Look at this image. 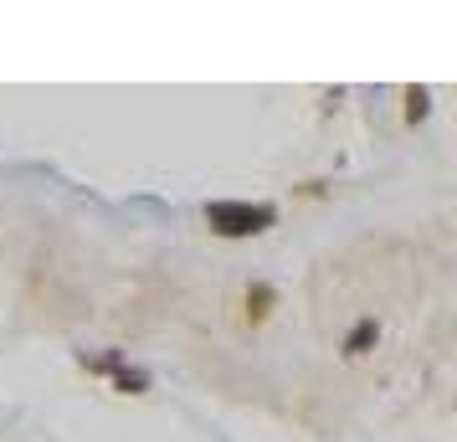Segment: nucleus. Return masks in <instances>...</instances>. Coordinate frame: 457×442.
Instances as JSON below:
<instances>
[{
    "label": "nucleus",
    "mask_w": 457,
    "mask_h": 442,
    "mask_svg": "<svg viewBox=\"0 0 457 442\" xmlns=\"http://www.w3.org/2000/svg\"><path fill=\"white\" fill-rule=\"evenodd\" d=\"M206 216L221 237H247V232L272 227V206H247V201H211Z\"/></svg>",
    "instance_id": "nucleus-1"
},
{
    "label": "nucleus",
    "mask_w": 457,
    "mask_h": 442,
    "mask_svg": "<svg viewBox=\"0 0 457 442\" xmlns=\"http://www.w3.org/2000/svg\"><path fill=\"white\" fill-rule=\"evenodd\" d=\"M370 339H375V319H365V324L345 339V350H350V355H365V350H370Z\"/></svg>",
    "instance_id": "nucleus-2"
},
{
    "label": "nucleus",
    "mask_w": 457,
    "mask_h": 442,
    "mask_svg": "<svg viewBox=\"0 0 457 442\" xmlns=\"http://www.w3.org/2000/svg\"><path fill=\"white\" fill-rule=\"evenodd\" d=\"M119 386H124V391H145L149 376H145V371H119Z\"/></svg>",
    "instance_id": "nucleus-3"
},
{
    "label": "nucleus",
    "mask_w": 457,
    "mask_h": 442,
    "mask_svg": "<svg viewBox=\"0 0 457 442\" xmlns=\"http://www.w3.org/2000/svg\"><path fill=\"white\" fill-rule=\"evenodd\" d=\"M421 113H427V93H421V88H411V119H421Z\"/></svg>",
    "instance_id": "nucleus-4"
}]
</instances>
